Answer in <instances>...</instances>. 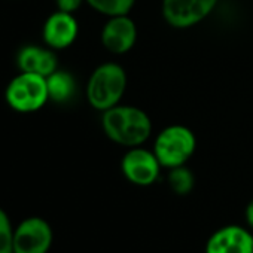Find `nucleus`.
Instances as JSON below:
<instances>
[{
	"label": "nucleus",
	"instance_id": "15",
	"mask_svg": "<svg viewBox=\"0 0 253 253\" xmlns=\"http://www.w3.org/2000/svg\"><path fill=\"white\" fill-rule=\"evenodd\" d=\"M0 253H14V229H12V225L0 228Z\"/></svg>",
	"mask_w": 253,
	"mask_h": 253
},
{
	"label": "nucleus",
	"instance_id": "12",
	"mask_svg": "<svg viewBox=\"0 0 253 253\" xmlns=\"http://www.w3.org/2000/svg\"><path fill=\"white\" fill-rule=\"evenodd\" d=\"M48 95L51 101L55 103H67L76 94V79L70 72L57 69L46 78Z\"/></svg>",
	"mask_w": 253,
	"mask_h": 253
},
{
	"label": "nucleus",
	"instance_id": "16",
	"mask_svg": "<svg viewBox=\"0 0 253 253\" xmlns=\"http://www.w3.org/2000/svg\"><path fill=\"white\" fill-rule=\"evenodd\" d=\"M85 0H55L57 3V9L61 12H67V14H73L76 12Z\"/></svg>",
	"mask_w": 253,
	"mask_h": 253
},
{
	"label": "nucleus",
	"instance_id": "14",
	"mask_svg": "<svg viewBox=\"0 0 253 253\" xmlns=\"http://www.w3.org/2000/svg\"><path fill=\"white\" fill-rule=\"evenodd\" d=\"M85 2L98 14L109 17L130 15L136 5V0H85Z\"/></svg>",
	"mask_w": 253,
	"mask_h": 253
},
{
	"label": "nucleus",
	"instance_id": "1",
	"mask_svg": "<svg viewBox=\"0 0 253 253\" xmlns=\"http://www.w3.org/2000/svg\"><path fill=\"white\" fill-rule=\"evenodd\" d=\"M101 128L109 140L130 149L143 146L151 137L152 121L143 109L119 103L101 112Z\"/></svg>",
	"mask_w": 253,
	"mask_h": 253
},
{
	"label": "nucleus",
	"instance_id": "5",
	"mask_svg": "<svg viewBox=\"0 0 253 253\" xmlns=\"http://www.w3.org/2000/svg\"><path fill=\"white\" fill-rule=\"evenodd\" d=\"M219 0H163L164 21L179 30L191 29L204 21L216 8Z\"/></svg>",
	"mask_w": 253,
	"mask_h": 253
},
{
	"label": "nucleus",
	"instance_id": "8",
	"mask_svg": "<svg viewBox=\"0 0 253 253\" xmlns=\"http://www.w3.org/2000/svg\"><path fill=\"white\" fill-rule=\"evenodd\" d=\"M137 35V26L130 15L109 17L101 29V43L109 52L122 55L134 48Z\"/></svg>",
	"mask_w": 253,
	"mask_h": 253
},
{
	"label": "nucleus",
	"instance_id": "9",
	"mask_svg": "<svg viewBox=\"0 0 253 253\" xmlns=\"http://www.w3.org/2000/svg\"><path fill=\"white\" fill-rule=\"evenodd\" d=\"M204 253H253V234L240 225H225L209 237Z\"/></svg>",
	"mask_w": 253,
	"mask_h": 253
},
{
	"label": "nucleus",
	"instance_id": "3",
	"mask_svg": "<svg viewBox=\"0 0 253 253\" xmlns=\"http://www.w3.org/2000/svg\"><path fill=\"white\" fill-rule=\"evenodd\" d=\"M197 149V137L186 125L173 124L163 128L155 142L152 151L155 152L163 169H174L185 166Z\"/></svg>",
	"mask_w": 253,
	"mask_h": 253
},
{
	"label": "nucleus",
	"instance_id": "4",
	"mask_svg": "<svg viewBox=\"0 0 253 253\" xmlns=\"http://www.w3.org/2000/svg\"><path fill=\"white\" fill-rule=\"evenodd\" d=\"M49 100L46 78L35 73H20L6 88L8 104L21 113L39 110Z\"/></svg>",
	"mask_w": 253,
	"mask_h": 253
},
{
	"label": "nucleus",
	"instance_id": "13",
	"mask_svg": "<svg viewBox=\"0 0 253 253\" xmlns=\"http://www.w3.org/2000/svg\"><path fill=\"white\" fill-rule=\"evenodd\" d=\"M167 182H169L170 189L176 195H188L189 192H192L195 186V176L185 164V166L170 169Z\"/></svg>",
	"mask_w": 253,
	"mask_h": 253
},
{
	"label": "nucleus",
	"instance_id": "7",
	"mask_svg": "<svg viewBox=\"0 0 253 253\" xmlns=\"http://www.w3.org/2000/svg\"><path fill=\"white\" fill-rule=\"evenodd\" d=\"M52 240V228L45 219L27 217L14 229V253H48Z\"/></svg>",
	"mask_w": 253,
	"mask_h": 253
},
{
	"label": "nucleus",
	"instance_id": "11",
	"mask_svg": "<svg viewBox=\"0 0 253 253\" xmlns=\"http://www.w3.org/2000/svg\"><path fill=\"white\" fill-rule=\"evenodd\" d=\"M18 67L23 73H35L48 78L58 69V60L51 48L29 45L20 49L17 58Z\"/></svg>",
	"mask_w": 253,
	"mask_h": 253
},
{
	"label": "nucleus",
	"instance_id": "17",
	"mask_svg": "<svg viewBox=\"0 0 253 253\" xmlns=\"http://www.w3.org/2000/svg\"><path fill=\"white\" fill-rule=\"evenodd\" d=\"M244 219H246V223L250 229H253V200L249 201V204L246 206V210H244Z\"/></svg>",
	"mask_w": 253,
	"mask_h": 253
},
{
	"label": "nucleus",
	"instance_id": "6",
	"mask_svg": "<svg viewBox=\"0 0 253 253\" xmlns=\"http://www.w3.org/2000/svg\"><path fill=\"white\" fill-rule=\"evenodd\" d=\"M160 164L154 151L143 146L130 148L121 160V171L124 177L136 186H151L161 174Z\"/></svg>",
	"mask_w": 253,
	"mask_h": 253
},
{
	"label": "nucleus",
	"instance_id": "2",
	"mask_svg": "<svg viewBox=\"0 0 253 253\" xmlns=\"http://www.w3.org/2000/svg\"><path fill=\"white\" fill-rule=\"evenodd\" d=\"M126 89V73L118 63H103L89 76L86 100L92 109L104 112L118 106Z\"/></svg>",
	"mask_w": 253,
	"mask_h": 253
},
{
	"label": "nucleus",
	"instance_id": "10",
	"mask_svg": "<svg viewBox=\"0 0 253 253\" xmlns=\"http://www.w3.org/2000/svg\"><path fill=\"white\" fill-rule=\"evenodd\" d=\"M42 33L48 48L64 49L76 41L79 33V24L73 14L57 11L46 18Z\"/></svg>",
	"mask_w": 253,
	"mask_h": 253
}]
</instances>
